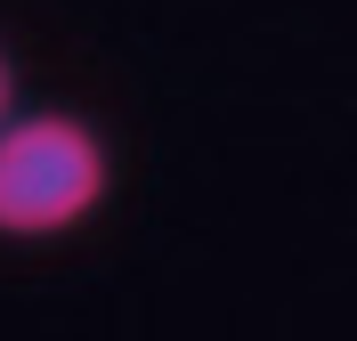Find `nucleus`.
Listing matches in <instances>:
<instances>
[{"label":"nucleus","instance_id":"2","mask_svg":"<svg viewBox=\"0 0 357 341\" xmlns=\"http://www.w3.org/2000/svg\"><path fill=\"white\" fill-rule=\"evenodd\" d=\"M17 122V66H8V49H0V130Z\"/></svg>","mask_w":357,"mask_h":341},{"label":"nucleus","instance_id":"1","mask_svg":"<svg viewBox=\"0 0 357 341\" xmlns=\"http://www.w3.org/2000/svg\"><path fill=\"white\" fill-rule=\"evenodd\" d=\"M114 187V155L89 114H24L0 130V236L49 244L73 236Z\"/></svg>","mask_w":357,"mask_h":341}]
</instances>
